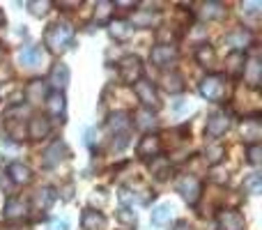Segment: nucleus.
<instances>
[{
	"label": "nucleus",
	"instance_id": "nucleus-1",
	"mask_svg": "<svg viewBox=\"0 0 262 230\" xmlns=\"http://www.w3.org/2000/svg\"><path fill=\"white\" fill-rule=\"evenodd\" d=\"M74 44V28L67 21H55L49 26L44 35V46H49L51 53H64Z\"/></svg>",
	"mask_w": 262,
	"mask_h": 230
},
{
	"label": "nucleus",
	"instance_id": "nucleus-2",
	"mask_svg": "<svg viewBox=\"0 0 262 230\" xmlns=\"http://www.w3.org/2000/svg\"><path fill=\"white\" fill-rule=\"evenodd\" d=\"M200 95L207 101H221L226 97V78L212 74V76H205L200 83Z\"/></svg>",
	"mask_w": 262,
	"mask_h": 230
},
{
	"label": "nucleus",
	"instance_id": "nucleus-3",
	"mask_svg": "<svg viewBox=\"0 0 262 230\" xmlns=\"http://www.w3.org/2000/svg\"><path fill=\"white\" fill-rule=\"evenodd\" d=\"M120 78H122L124 83H138L140 76H143V62H140L138 55H124L122 60H120Z\"/></svg>",
	"mask_w": 262,
	"mask_h": 230
},
{
	"label": "nucleus",
	"instance_id": "nucleus-4",
	"mask_svg": "<svg viewBox=\"0 0 262 230\" xmlns=\"http://www.w3.org/2000/svg\"><path fill=\"white\" fill-rule=\"evenodd\" d=\"M175 189H177V194H182V198L189 205H195L200 198V191H203V184H200V180L195 175H184L177 180Z\"/></svg>",
	"mask_w": 262,
	"mask_h": 230
},
{
	"label": "nucleus",
	"instance_id": "nucleus-5",
	"mask_svg": "<svg viewBox=\"0 0 262 230\" xmlns=\"http://www.w3.org/2000/svg\"><path fill=\"white\" fill-rule=\"evenodd\" d=\"M134 92L138 97V101L143 104V109H159V95H157V88L152 86L149 81H138L134 83Z\"/></svg>",
	"mask_w": 262,
	"mask_h": 230
},
{
	"label": "nucleus",
	"instance_id": "nucleus-6",
	"mask_svg": "<svg viewBox=\"0 0 262 230\" xmlns=\"http://www.w3.org/2000/svg\"><path fill=\"white\" fill-rule=\"evenodd\" d=\"M175 58H177V49L172 44H157L149 51V60H152V65H157V67H168Z\"/></svg>",
	"mask_w": 262,
	"mask_h": 230
},
{
	"label": "nucleus",
	"instance_id": "nucleus-7",
	"mask_svg": "<svg viewBox=\"0 0 262 230\" xmlns=\"http://www.w3.org/2000/svg\"><path fill=\"white\" fill-rule=\"evenodd\" d=\"M219 226L221 230H246V221L237 210H223L219 212Z\"/></svg>",
	"mask_w": 262,
	"mask_h": 230
},
{
	"label": "nucleus",
	"instance_id": "nucleus-8",
	"mask_svg": "<svg viewBox=\"0 0 262 230\" xmlns=\"http://www.w3.org/2000/svg\"><path fill=\"white\" fill-rule=\"evenodd\" d=\"M44 60H46V53L41 46H28V49H23L18 53V62L23 67H39Z\"/></svg>",
	"mask_w": 262,
	"mask_h": 230
},
{
	"label": "nucleus",
	"instance_id": "nucleus-9",
	"mask_svg": "<svg viewBox=\"0 0 262 230\" xmlns=\"http://www.w3.org/2000/svg\"><path fill=\"white\" fill-rule=\"evenodd\" d=\"M28 210H30V205L26 203V200L21 198H9L7 203H5V219H9V221H18V219H23L28 214Z\"/></svg>",
	"mask_w": 262,
	"mask_h": 230
},
{
	"label": "nucleus",
	"instance_id": "nucleus-10",
	"mask_svg": "<svg viewBox=\"0 0 262 230\" xmlns=\"http://www.w3.org/2000/svg\"><path fill=\"white\" fill-rule=\"evenodd\" d=\"M228 127H230V120H228L226 113H214V115H209L205 131H207V136H212V138H219V136H223L228 131Z\"/></svg>",
	"mask_w": 262,
	"mask_h": 230
},
{
	"label": "nucleus",
	"instance_id": "nucleus-11",
	"mask_svg": "<svg viewBox=\"0 0 262 230\" xmlns=\"http://www.w3.org/2000/svg\"><path fill=\"white\" fill-rule=\"evenodd\" d=\"M49 83L55 88V92H62L64 88L69 86V67L67 65H55L53 69H51V76H49Z\"/></svg>",
	"mask_w": 262,
	"mask_h": 230
},
{
	"label": "nucleus",
	"instance_id": "nucleus-12",
	"mask_svg": "<svg viewBox=\"0 0 262 230\" xmlns=\"http://www.w3.org/2000/svg\"><path fill=\"white\" fill-rule=\"evenodd\" d=\"M242 136H244V140L249 145H258L260 138H262V124H260V120H255V117H251V120H244V124H242Z\"/></svg>",
	"mask_w": 262,
	"mask_h": 230
},
{
	"label": "nucleus",
	"instance_id": "nucleus-13",
	"mask_svg": "<svg viewBox=\"0 0 262 230\" xmlns=\"http://www.w3.org/2000/svg\"><path fill=\"white\" fill-rule=\"evenodd\" d=\"M67 154H69L67 145H64V143H60V140H58V143H53L49 150H46V154H44V166H46V168H53V166H58V163L62 161V159L67 157Z\"/></svg>",
	"mask_w": 262,
	"mask_h": 230
},
{
	"label": "nucleus",
	"instance_id": "nucleus-14",
	"mask_svg": "<svg viewBox=\"0 0 262 230\" xmlns=\"http://www.w3.org/2000/svg\"><path fill=\"white\" fill-rule=\"evenodd\" d=\"M161 152V138L154 134H147L138 145V157H159Z\"/></svg>",
	"mask_w": 262,
	"mask_h": 230
},
{
	"label": "nucleus",
	"instance_id": "nucleus-15",
	"mask_svg": "<svg viewBox=\"0 0 262 230\" xmlns=\"http://www.w3.org/2000/svg\"><path fill=\"white\" fill-rule=\"evenodd\" d=\"M81 226L83 230H104L106 228V217L97 210H85L81 217Z\"/></svg>",
	"mask_w": 262,
	"mask_h": 230
},
{
	"label": "nucleus",
	"instance_id": "nucleus-16",
	"mask_svg": "<svg viewBox=\"0 0 262 230\" xmlns=\"http://www.w3.org/2000/svg\"><path fill=\"white\" fill-rule=\"evenodd\" d=\"M149 173H152L157 180H168L170 177V173H172V163H170V159H166V157H154L152 159V163H149Z\"/></svg>",
	"mask_w": 262,
	"mask_h": 230
},
{
	"label": "nucleus",
	"instance_id": "nucleus-17",
	"mask_svg": "<svg viewBox=\"0 0 262 230\" xmlns=\"http://www.w3.org/2000/svg\"><path fill=\"white\" fill-rule=\"evenodd\" d=\"M7 175L12 177L14 184H28V182L32 180V171L26 166V163H18V161L7 168Z\"/></svg>",
	"mask_w": 262,
	"mask_h": 230
},
{
	"label": "nucleus",
	"instance_id": "nucleus-18",
	"mask_svg": "<svg viewBox=\"0 0 262 230\" xmlns=\"http://www.w3.org/2000/svg\"><path fill=\"white\" fill-rule=\"evenodd\" d=\"M172 214H175V207H172L170 203L157 205V207L152 210V223H154V226H159V228L166 226V223H170Z\"/></svg>",
	"mask_w": 262,
	"mask_h": 230
},
{
	"label": "nucleus",
	"instance_id": "nucleus-19",
	"mask_svg": "<svg viewBox=\"0 0 262 230\" xmlns=\"http://www.w3.org/2000/svg\"><path fill=\"white\" fill-rule=\"evenodd\" d=\"M244 78L249 81V86H260V81H262V65H260V60L258 58H251L249 62L244 65Z\"/></svg>",
	"mask_w": 262,
	"mask_h": 230
},
{
	"label": "nucleus",
	"instance_id": "nucleus-20",
	"mask_svg": "<svg viewBox=\"0 0 262 230\" xmlns=\"http://www.w3.org/2000/svg\"><path fill=\"white\" fill-rule=\"evenodd\" d=\"M51 131V122L46 120V117H32L30 120V127H28V136L35 140L44 138V136H49Z\"/></svg>",
	"mask_w": 262,
	"mask_h": 230
},
{
	"label": "nucleus",
	"instance_id": "nucleus-21",
	"mask_svg": "<svg viewBox=\"0 0 262 230\" xmlns=\"http://www.w3.org/2000/svg\"><path fill=\"white\" fill-rule=\"evenodd\" d=\"M134 124L138 127V129H154V127L159 124V120H157V115L152 113L149 109H140V111H136L134 113Z\"/></svg>",
	"mask_w": 262,
	"mask_h": 230
},
{
	"label": "nucleus",
	"instance_id": "nucleus-22",
	"mask_svg": "<svg viewBox=\"0 0 262 230\" xmlns=\"http://www.w3.org/2000/svg\"><path fill=\"white\" fill-rule=\"evenodd\" d=\"M253 41V37H251V32H246V30H235V32H230V35H226V44H230L235 51H239L242 53V49H246V46Z\"/></svg>",
	"mask_w": 262,
	"mask_h": 230
},
{
	"label": "nucleus",
	"instance_id": "nucleus-23",
	"mask_svg": "<svg viewBox=\"0 0 262 230\" xmlns=\"http://www.w3.org/2000/svg\"><path fill=\"white\" fill-rule=\"evenodd\" d=\"M53 200H55V191L51 189V186H46V189H41V191L35 194V198H32V207L39 210V212H44V210H49L51 205H53Z\"/></svg>",
	"mask_w": 262,
	"mask_h": 230
},
{
	"label": "nucleus",
	"instance_id": "nucleus-24",
	"mask_svg": "<svg viewBox=\"0 0 262 230\" xmlns=\"http://www.w3.org/2000/svg\"><path fill=\"white\" fill-rule=\"evenodd\" d=\"M23 95H26V99L30 104H41V99H46V86L41 81H32Z\"/></svg>",
	"mask_w": 262,
	"mask_h": 230
},
{
	"label": "nucleus",
	"instance_id": "nucleus-25",
	"mask_svg": "<svg viewBox=\"0 0 262 230\" xmlns=\"http://www.w3.org/2000/svg\"><path fill=\"white\" fill-rule=\"evenodd\" d=\"M111 35L118 41H127L134 35V26L129 21H115V23H111Z\"/></svg>",
	"mask_w": 262,
	"mask_h": 230
},
{
	"label": "nucleus",
	"instance_id": "nucleus-26",
	"mask_svg": "<svg viewBox=\"0 0 262 230\" xmlns=\"http://www.w3.org/2000/svg\"><path fill=\"white\" fill-rule=\"evenodd\" d=\"M226 65H228V67H226L228 74H232V76H239V74L244 72V65H246L244 53H239V51H232V53L228 55Z\"/></svg>",
	"mask_w": 262,
	"mask_h": 230
},
{
	"label": "nucleus",
	"instance_id": "nucleus-27",
	"mask_svg": "<svg viewBox=\"0 0 262 230\" xmlns=\"http://www.w3.org/2000/svg\"><path fill=\"white\" fill-rule=\"evenodd\" d=\"M195 60H198L203 67H214V65H216V51L209 44H200L198 53H195Z\"/></svg>",
	"mask_w": 262,
	"mask_h": 230
},
{
	"label": "nucleus",
	"instance_id": "nucleus-28",
	"mask_svg": "<svg viewBox=\"0 0 262 230\" xmlns=\"http://www.w3.org/2000/svg\"><path fill=\"white\" fill-rule=\"evenodd\" d=\"M108 124H111V129L115 131V134H127V129H129V124H131V120H129V113H113L111 115V120H108Z\"/></svg>",
	"mask_w": 262,
	"mask_h": 230
},
{
	"label": "nucleus",
	"instance_id": "nucleus-29",
	"mask_svg": "<svg viewBox=\"0 0 262 230\" xmlns=\"http://www.w3.org/2000/svg\"><path fill=\"white\" fill-rule=\"evenodd\" d=\"M198 14L209 21V18H221L223 14H226V9H223L221 3H203V9H200Z\"/></svg>",
	"mask_w": 262,
	"mask_h": 230
},
{
	"label": "nucleus",
	"instance_id": "nucleus-30",
	"mask_svg": "<svg viewBox=\"0 0 262 230\" xmlns=\"http://www.w3.org/2000/svg\"><path fill=\"white\" fill-rule=\"evenodd\" d=\"M46 109L51 115H60L64 111V97L62 92H53V95L46 97Z\"/></svg>",
	"mask_w": 262,
	"mask_h": 230
},
{
	"label": "nucleus",
	"instance_id": "nucleus-31",
	"mask_svg": "<svg viewBox=\"0 0 262 230\" xmlns=\"http://www.w3.org/2000/svg\"><path fill=\"white\" fill-rule=\"evenodd\" d=\"M223 157H226V148H223V145H219V143L207 145V150H205V159H207L209 166H216Z\"/></svg>",
	"mask_w": 262,
	"mask_h": 230
},
{
	"label": "nucleus",
	"instance_id": "nucleus-32",
	"mask_svg": "<svg viewBox=\"0 0 262 230\" xmlns=\"http://www.w3.org/2000/svg\"><path fill=\"white\" fill-rule=\"evenodd\" d=\"M163 88H166L168 92H182V88H184V83H182V76L180 74H163Z\"/></svg>",
	"mask_w": 262,
	"mask_h": 230
},
{
	"label": "nucleus",
	"instance_id": "nucleus-33",
	"mask_svg": "<svg viewBox=\"0 0 262 230\" xmlns=\"http://www.w3.org/2000/svg\"><path fill=\"white\" fill-rule=\"evenodd\" d=\"M159 21V14H145V12H138L131 21L134 28H152V23Z\"/></svg>",
	"mask_w": 262,
	"mask_h": 230
},
{
	"label": "nucleus",
	"instance_id": "nucleus-34",
	"mask_svg": "<svg viewBox=\"0 0 262 230\" xmlns=\"http://www.w3.org/2000/svg\"><path fill=\"white\" fill-rule=\"evenodd\" d=\"M111 7H115L113 3H106V0H101V3H97V21L99 23H108V16H111Z\"/></svg>",
	"mask_w": 262,
	"mask_h": 230
},
{
	"label": "nucleus",
	"instance_id": "nucleus-35",
	"mask_svg": "<svg viewBox=\"0 0 262 230\" xmlns=\"http://www.w3.org/2000/svg\"><path fill=\"white\" fill-rule=\"evenodd\" d=\"M244 189L249 191V194H260V189H262V177L258 175V173H253V175L249 177V180L244 182Z\"/></svg>",
	"mask_w": 262,
	"mask_h": 230
},
{
	"label": "nucleus",
	"instance_id": "nucleus-36",
	"mask_svg": "<svg viewBox=\"0 0 262 230\" xmlns=\"http://www.w3.org/2000/svg\"><path fill=\"white\" fill-rule=\"evenodd\" d=\"M118 221L124 226H136V212H131L129 207H120L118 210Z\"/></svg>",
	"mask_w": 262,
	"mask_h": 230
},
{
	"label": "nucleus",
	"instance_id": "nucleus-37",
	"mask_svg": "<svg viewBox=\"0 0 262 230\" xmlns=\"http://www.w3.org/2000/svg\"><path fill=\"white\" fill-rule=\"evenodd\" d=\"M246 157H249V163L258 166V163L262 161V148H260V143L258 145H249V148H246Z\"/></svg>",
	"mask_w": 262,
	"mask_h": 230
},
{
	"label": "nucleus",
	"instance_id": "nucleus-38",
	"mask_svg": "<svg viewBox=\"0 0 262 230\" xmlns=\"http://www.w3.org/2000/svg\"><path fill=\"white\" fill-rule=\"evenodd\" d=\"M28 7H30V12L35 14V16H44V14L49 12L51 3H28Z\"/></svg>",
	"mask_w": 262,
	"mask_h": 230
},
{
	"label": "nucleus",
	"instance_id": "nucleus-39",
	"mask_svg": "<svg viewBox=\"0 0 262 230\" xmlns=\"http://www.w3.org/2000/svg\"><path fill=\"white\" fill-rule=\"evenodd\" d=\"M49 230H69V221L67 219H53L49 223Z\"/></svg>",
	"mask_w": 262,
	"mask_h": 230
},
{
	"label": "nucleus",
	"instance_id": "nucleus-40",
	"mask_svg": "<svg viewBox=\"0 0 262 230\" xmlns=\"http://www.w3.org/2000/svg\"><path fill=\"white\" fill-rule=\"evenodd\" d=\"M262 3H242V12L244 14H258Z\"/></svg>",
	"mask_w": 262,
	"mask_h": 230
},
{
	"label": "nucleus",
	"instance_id": "nucleus-41",
	"mask_svg": "<svg viewBox=\"0 0 262 230\" xmlns=\"http://www.w3.org/2000/svg\"><path fill=\"white\" fill-rule=\"evenodd\" d=\"M193 109V104H191V101H186V99H177L175 101V111L177 113H184V111H191Z\"/></svg>",
	"mask_w": 262,
	"mask_h": 230
},
{
	"label": "nucleus",
	"instance_id": "nucleus-42",
	"mask_svg": "<svg viewBox=\"0 0 262 230\" xmlns=\"http://www.w3.org/2000/svg\"><path fill=\"white\" fill-rule=\"evenodd\" d=\"M127 145V134H120L118 136V143H113V150H122Z\"/></svg>",
	"mask_w": 262,
	"mask_h": 230
},
{
	"label": "nucleus",
	"instance_id": "nucleus-43",
	"mask_svg": "<svg viewBox=\"0 0 262 230\" xmlns=\"http://www.w3.org/2000/svg\"><path fill=\"white\" fill-rule=\"evenodd\" d=\"M175 230H193V226H191L189 221H177L175 223Z\"/></svg>",
	"mask_w": 262,
	"mask_h": 230
},
{
	"label": "nucleus",
	"instance_id": "nucleus-44",
	"mask_svg": "<svg viewBox=\"0 0 262 230\" xmlns=\"http://www.w3.org/2000/svg\"><path fill=\"white\" fill-rule=\"evenodd\" d=\"M3 230H30V228H28V226H14V223H12V226L3 228Z\"/></svg>",
	"mask_w": 262,
	"mask_h": 230
},
{
	"label": "nucleus",
	"instance_id": "nucleus-45",
	"mask_svg": "<svg viewBox=\"0 0 262 230\" xmlns=\"http://www.w3.org/2000/svg\"><path fill=\"white\" fill-rule=\"evenodd\" d=\"M3 23H5V14H3V9H0V28H3Z\"/></svg>",
	"mask_w": 262,
	"mask_h": 230
},
{
	"label": "nucleus",
	"instance_id": "nucleus-46",
	"mask_svg": "<svg viewBox=\"0 0 262 230\" xmlns=\"http://www.w3.org/2000/svg\"><path fill=\"white\" fill-rule=\"evenodd\" d=\"M3 55H5V49H3V44H0V60H3Z\"/></svg>",
	"mask_w": 262,
	"mask_h": 230
}]
</instances>
